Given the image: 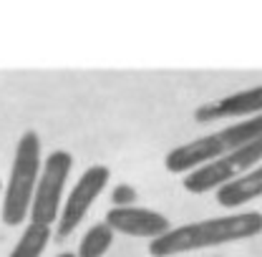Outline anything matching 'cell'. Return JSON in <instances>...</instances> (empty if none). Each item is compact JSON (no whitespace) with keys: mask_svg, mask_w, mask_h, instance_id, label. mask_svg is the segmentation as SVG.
Wrapping results in <instances>:
<instances>
[{"mask_svg":"<svg viewBox=\"0 0 262 257\" xmlns=\"http://www.w3.org/2000/svg\"><path fill=\"white\" fill-rule=\"evenodd\" d=\"M40 169H43L40 136L35 131H26L15 144V157L3 194V222L8 227L23 225L31 217L33 194L38 187Z\"/></svg>","mask_w":262,"mask_h":257,"instance_id":"obj_3","label":"cell"},{"mask_svg":"<svg viewBox=\"0 0 262 257\" xmlns=\"http://www.w3.org/2000/svg\"><path fill=\"white\" fill-rule=\"evenodd\" d=\"M257 197H262V164L255 166L250 174H245V177L225 184L222 189H217V202L222 207H229V209L242 207V204H247Z\"/></svg>","mask_w":262,"mask_h":257,"instance_id":"obj_9","label":"cell"},{"mask_svg":"<svg viewBox=\"0 0 262 257\" xmlns=\"http://www.w3.org/2000/svg\"><path fill=\"white\" fill-rule=\"evenodd\" d=\"M136 199H139V194H136V189L131 184H116L114 192H111L114 207H134Z\"/></svg>","mask_w":262,"mask_h":257,"instance_id":"obj_12","label":"cell"},{"mask_svg":"<svg viewBox=\"0 0 262 257\" xmlns=\"http://www.w3.org/2000/svg\"><path fill=\"white\" fill-rule=\"evenodd\" d=\"M260 136H262V114L171 149L166 154V159H164V166L171 174H189V172H194V169L209 164V161L222 159V157H227L232 152L257 141Z\"/></svg>","mask_w":262,"mask_h":257,"instance_id":"obj_2","label":"cell"},{"mask_svg":"<svg viewBox=\"0 0 262 257\" xmlns=\"http://www.w3.org/2000/svg\"><path fill=\"white\" fill-rule=\"evenodd\" d=\"M71 169H73V157L71 152H63V149H56L43 159V169H40L31 204L33 225L51 227L53 222H58V215L63 207V189L71 177Z\"/></svg>","mask_w":262,"mask_h":257,"instance_id":"obj_4","label":"cell"},{"mask_svg":"<svg viewBox=\"0 0 262 257\" xmlns=\"http://www.w3.org/2000/svg\"><path fill=\"white\" fill-rule=\"evenodd\" d=\"M262 114V86L245 89L237 94H229L225 98L209 101L194 111V119L199 124L220 121V119H242V116H260Z\"/></svg>","mask_w":262,"mask_h":257,"instance_id":"obj_8","label":"cell"},{"mask_svg":"<svg viewBox=\"0 0 262 257\" xmlns=\"http://www.w3.org/2000/svg\"><path fill=\"white\" fill-rule=\"evenodd\" d=\"M260 164H262V136L257 141H252V144L232 152L227 157H222V159H214L209 164H204V166H199V169H194V172H189L182 184H184L187 192L192 194H207L212 189H222L225 184L250 174Z\"/></svg>","mask_w":262,"mask_h":257,"instance_id":"obj_5","label":"cell"},{"mask_svg":"<svg viewBox=\"0 0 262 257\" xmlns=\"http://www.w3.org/2000/svg\"><path fill=\"white\" fill-rule=\"evenodd\" d=\"M111 242H114V229L106 222H96V225L89 227L86 234L81 237L76 257H103L108 252Z\"/></svg>","mask_w":262,"mask_h":257,"instance_id":"obj_11","label":"cell"},{"mask_svg":"<svg viewBox=\"0 0 262 257\" xmlns=\"http://www.w3.org/2000/svg\"><path fill=\"white\" fill-rule=\"evenodd\" d=\"M0 192H3V182H0Z\"/></svg>","mask_w":262,"mask_h":257,"instance_id":"obj_14","label":"cell"},{"mask_svg":"<svg viewBox=\"0 0 262 257\" xmlns=\"http://www.w3.org/2000/svg\"><path fill=\"white\" fill-rule=\"evenodd\" d=\"M58 257H76V252H61Z\"/></svg>","mask_w":262,"mask_h":257,"instance_id":"obj_13","label":"cell"},{"mask_svg":"<svg viewBox=\"0 0 262 257\" xmlns=\"http://www.w3.org/2000/svg\"><path fill=\"white\" fill-rule=\"evenodd\" d=\"M51 227H43V225H33L28 222V227L23 229L20 240L15 242V247L10 250L8 257H43L48 242H51Z\"/></svg>","mask_w":262,"mask_h":257,"instance_id":"obj_10","label":"cell"},{"mask_svg":"<svg viewBox=\"0 0 262 257\" xmlns=\"http://www.w3.org/2000/svg\"><path fill=\"white\" fill-rule=\"evenodd\" d=\"M108 179H111V169L103 166V164L89 166L78 177V182L73 184V189L66 197L63 207H61V215H58V222H56V237L58 240L71 237L78 229V225L83 222V217L89 215V209L94 207V202L106 189Z\"/></svg>","mask_w":262,"mask_h":257,"instance_id":"obj_6","label":"cell"},{"mask_svg":"<svg viewBox=\"0 0 262 257\" xmlns=\"http://www.w3.org/2000/svg\"><path fill=\"white\" fill-rule=\"evenodd\" d=\"M106 225L111 227L114 232L129 234V237H141V240H159L164 237L171 222L164 217L162 212L157 209H146V207H111L106 212Z\"/></svg>","mask_w":262,"mask_h":257,"instance_id":"obj_7","label":"cell"},{"mask_svg":"<svg viewBox=\"0 0 262 257\" xmlns=\"http://www.w3.org/2000/svg\"><path fill=\"white\" fill-rule=\"evenodd\" d=\"M262 232V212H234L225 217L199 220L182 227H171L164 237L149 242L151 257H174L204 247H217L229 242H242Z\"/></svg>","mask_w":262,"mask_h":257,"instance_id":"obj_1","label":"cell"}]
</instances>
